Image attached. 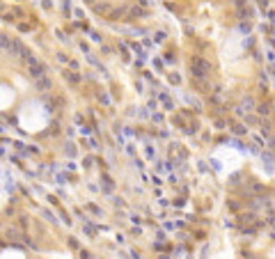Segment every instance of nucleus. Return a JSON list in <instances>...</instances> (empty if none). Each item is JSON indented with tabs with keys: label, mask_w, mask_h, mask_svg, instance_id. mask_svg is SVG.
Listing matches in <instances>:
<instances>
[{
	"label": "nucleus",
	"mask_w": 275,
	"mask_h": 259,
	"mask_svg": "<svg viewBox=\"0 0 275 259\" xmlns=\"http://www.w3.org/2000/svg\"><path fill=\"white\" fill-rule=\"evenodd\" d=\"M193 67H195V73H198V76H207L209 67L202 62V60H193Z\"/></svg>",
	"instance_id": "nucleus-1"
}]
</instances>
